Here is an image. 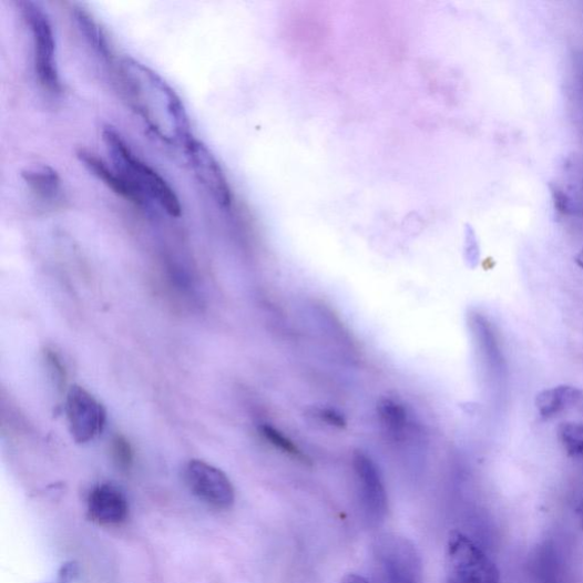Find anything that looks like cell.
<instances>
[{"label": "cell", "instance_id": "1", "mask_svg": "<svg viewBox=\"0 0 583 583\" xmlns=\"http://www.w3.org/2000/svg\"><path fill=\"white\" fill-rule=\"evenodd\" d=\"M113 69L121 92L158 139L184 145L193 137L182 99L160 74L132 58H124Z\"/></svg>", "mask_w": 583, "mask_h": 583}, {"label": "cell", "instance_id": "2", "mask_svg": "<svg viewBox=\"0 0 583 583\" xmlns=\"http://www.w3.org/2000/svg\"><path fill=\"white\" fill-rule=\"evenodd\" d=\"M103 141L113 160L114 170L123 178L131 182L147 200L155 201L171 217L182 216V203L172 185L141 160L115 130L106 127Z\"/></svg>", "mask_w": 583, "mask_h": 583}, {"label": "cell", "instance_id": "3", "mask_svg": "<svg viewBox=\"0 0 583 583\" xmlns=\"http://www.w3.org/2000/svg\"><path fill=\"white\" fill-rule=\"evenodd\" d=\"M21 14L32 38L33 69L41 89L57 95L62 83L57 59V38L52 21L38 3L24 0L19 3Z\"/></svg>", "mask_w": 583, "mask_h": 583}, {"label": "cell", "instance_id": "4", "mask_svg": "<svg viewBox=\"0 0 583 583\" xmlns=\"http://www.w3.org/2000/svg\"><path fill=\"white\" fill-rule=\"evenodd\" d=\"M446 579L447 583H501V572L470 536L452 531L446 549Z\"/></svg>", "mask_w": 583, "mask_h": 583}, {"label": "cell", "instance_id": "5", "mask_svg": "<svg viewBox=\"0 0 583 583\" xmlns=\"http://www.w3.org/2000/svg\"><path fill=\"white\" fill-rule=\"evenodd\" d=\"M372 555L383 583H423L421 554L408 538L380 534L374 541Z\"/></svg>", "mask_w": 583, "mask_h": 583}, {"label": "cell", "instance_id": "6", "mask_svg": "<svg viewBox=\"0 0 583 583\" xmlns=\"http://www.w3.org/2000/svg\"><path fill=\"white\" fill-rule=\"evenodd\" d=\"M358 499L368 526H381L388 515L389 501L383 477L377 463L362 450L352 457Z\"/></svg>", "mask_w": 583, "mask_h": 583}, {"label": "cell", "instance_id": "7", "mask_svg": "<svg viewBox=\"0 0 583 583\" xmlns=\"http://www.w3.org/2000/svg\"><path fill=\"white\" fill-rule=\"evenodd\" d=\"M184 479L201 502L218 511L231 510L235 503V489L229 478L218 468L193 460L184 470Z\"/></svg>", "mask_w": 583, "mask_h": 583}, {"label": "cell", "instance_id": "8", "mask_svg": "<svg viewBox=\"0 0 583 583\" xmlns=\"http://www.w3.org/2000/svg\"><path fill=\"white\" fill-rule=\"evenodd\" d=\"M184 147L198 183L222 209H231L233 204L232 188L217 157L194 136L184 144Z\"/></svg>", "mask_w": 583, "mask_h": 583}, {"label": "cell", "instance_id": "9", "mask_svg": "<svg viewBox=\"0 0 583 583\" xmlns=\"http://www.w3.org/2000/svg\"><path fill=\"white\" fill-rule=\"evenodd\" d=\"M70 432L78 443H88L102 433L106 411L102 403L86 389L73 386L65 401Z\"/></svg>", "mask_w": 583, "mask_h": 583}, {"label": "cell", "instance_id": "10", "mask_svg": "<svg viewBox=\"0 0 583 583\" xmlns=\"http://www.w3.org/2000/svg\"><path fill=\"white\" fill-rule=\"evenodd\" d=\"M88 516L100 526H120L130 518L129 499L119 487L100 483L89 494Z\"/></svg>", "mask_w": 583, "mask_h": 583}, {"label": "cell", "instance_id": "11", "mask_svg": "<svg viewBox=\"0 0 583 583\" xmlns=\"http://www.w3.org/2000/svg\"><path fill=\"white\" fill-rule=\"evenodd\" d=\"M76 156L92 175L103 182L117 196L136 206H147L149 200L131 182L123 178L115 170H111L96 154L88 150H79Z\"/></svg>", "mask_w": 583, "mask_h": 583}, {"label": "cell", "instance_id": "12", "mask_svg": "<svg viewBox=\"0 0 583 583\" xmlns=\"http://www.w3.org/2000/svg\"><path fill=\"white\" fill-rule=\"evenodd\" d=\"M470 327L485 365L494 372H501L505 359L494 326L482 314L472 313Z\"/></svg>", "mask_w": 583, "mask_h": 583}, {"label": "cell", "instance_id": "13", "mask_svg": "<svg viewBox=\"0 0 583 583\" xmlns=\"http://www.w3.org/2000/svg\"><path fill=\"white\" fill-rule=\"evenodd\" d=\"M31 193L40 201L54 202L62 192L60 175L50 165H33L21 174Z\"/></svg>", "mask_w": 583, "mask_h": 583}, {"label": "cell", "instance_id": "14", "mask_svg": "<svg viewBox=\"0 0 583 583\" xmlns=\"http://www.w3.org/2000/svg\"><path fill=\"white\" fill-rule=\"evenodd\" d=\"M74 20L89 44L112 68L116 64L108 34L93 16L83 8H74L72 11Z\"/></svg>", "mask_w": 583, "mask_h": 583}, {"label": "cell", "instance_id": "15", "mask_svg": "<svg viewBox=\"0 0 583 583\" xmlns=\"http://www.w3.org/2000/svg\"><path fill=\"white\" fill-rule=\"evenodd\" d=\"M582 391L572 386H559L536 395L535 407L544 420L555 418L559 413L576 405Z\"/></svg>", "mask_w": 583, "mask_h": 583}, {"label": "cell", "instance_id": "16", "mask_svg": "<svg viewBox=\"0 0 583 583\" xmlns=\"http://www.w3.org/2000/svg\"><path fill=\"white\" fill-rule=\"evenodd\" d=\"M379 418L388 437L395 441L405 439L409 427L406 408L391 399H385L379 405Z\"/></svg>", "mask_w": 583, "mask_h": 583}, {"label": "cell", "instance_id": "17", "mask_svg": "<svg viewBox=\"0 0 583 583\" xmlns=\"http://www.w3.org/2000/svg\"><path fill=\"white\" fill-rule=\"evenodd\" d=\"M259 432L262 437L276 450H279L284 454L294 458V460L300 463L310 464L307 453H305L294 440L289 439L280 430L273 426L264 425L259 428Z\"/></svg>", "mask_w": 583, "mask_h": 583}, {"label": "cell", "instance_id": "18", "mask_svg": "<svg viewBox=\"0 0 583 583\" xmlns=\"http://www.w3.org/2000/svg\"><path fill=\"white\" fill-rule=\"evenodd\" d=\"M559 440L571 457H583V425L566 422L558 430Z\"/></svg>", "mask_w": 583, "mask_h": 583}, {"label": "cell", "instance_id": "19", "mask_svg": "<svg viewBox=\"0 0 583 583\" xmlns=\"http://www.w3.org/2000/svg\"><path fill=\"white\" fill-rule=\"evenodd\" d=\"M112 460L116 468L122 472H130L134 466V449L130 440L116 434L111 443Z\"/></svg>", "mask_w": 583, "mask_h": 583}, {"label": "cell", "instance_id": "20", "mask_svg": "<svg viewBox=\"0 0 583 583\" xmlns=\"http://www.w3.org/2000/svg\"><path fill=\"white\" fill-rule=\"evenodd\" d=\"M79 575L80 565L75 561H67L58 569L53 576L40 583H74Z\"/></svg>", "mask_w": 583, "mask_h": 583}, {"label": "cell", "instance_id": "21", "mask_svg": "<svg viewBox=\"0 0 583 583\" xmlns=\"http://www.w3.org/2000/svg\"><path fill=\"white\" fill-rule=\"evenodd\" d=\"M45 359L57 387L60 390H63L67 385V370L60 357L57 352L52 350H47Z\"/></svg>", "mask_w": 583, "mask_h": 583}, {"label": "cell", "instance_id": "22", "mask_svg": "<svg viewBox=\"0 0 583 583\" xmlns=\"http://www.w3.org/2000/svg\"><path fill=\"white\" fill-rule=\"evenodd\" d=\"M551 193L555 211L561 215H569L572 213V200L558 185H551Z\"/></svg>", "mask_w": 583, "mask_h": 583}, {"label": "cell", "instance_id": "23", "mask_svg": "<svg viewBox=\"0 0 583 583\" xmlns=\"http://www.w3.org/2000/svg\"><path fill=\"white\" fill-rule=\"evenodd\" d=\"M466 244H467V258L468 262L472 267H475L480 259V248L479 243L475 236V233L472 227L467 228V235H466Z\"/></svg>", "mask_w": 583, "mask_h": 583}, {"label": "cell", "instance_id": "24", "mask_svg": "<svg viewBox=\"0 0 583 583\" xmlns=\"http://www.w3.org/2000/svg\"><path fill=\"white\" fill-rule=\"evenodd\" d=\"M319 419L330 427L342 429L347 426L345 416L335 409H320Z\"/></svg>", "mask_w": 583, "mask_h": 583}, {"label": "cell", "instance_id": "25", "mask_svg": "<svg viewBox=\"0 0 583 583\" xmlns=\"http://www.w3.org/2000/svg\"><path fill=\"white\" fill-rule=\"evenodd\" d=\"M341 583H368V581L362 577L361 575H358V574H348L346 575Z\"/></svg>", "mask_w": 583, "mask_h": 583}, {"label": "cell", "instance_id": "26", "mask_svg": "<svg viewBox=\"0 0 583 583\" xmlns=\"http://www.w3.org/2000/svg\"><path fill=\"white\" fill-rule=\"evenodd\" d=\"M575 513L579 518V522L583 529V495L581 497L576 508H575Z\"/></svg>", "mask_w": 583, "mask_h": 583}, {"label": "cell", "instance_id": "27", "mask_svg": "<svg viewBox=\"0 0 583 583\" xmlns=\"http://www.w3.org/2000/svg\"><path fill=\"white\" fill-rule=\"evenodd\" d=\"M575 264L583 270V247L575 257Z\"/></svg>", "mask_w": 583, "mask_h": 583}]
</instances>
